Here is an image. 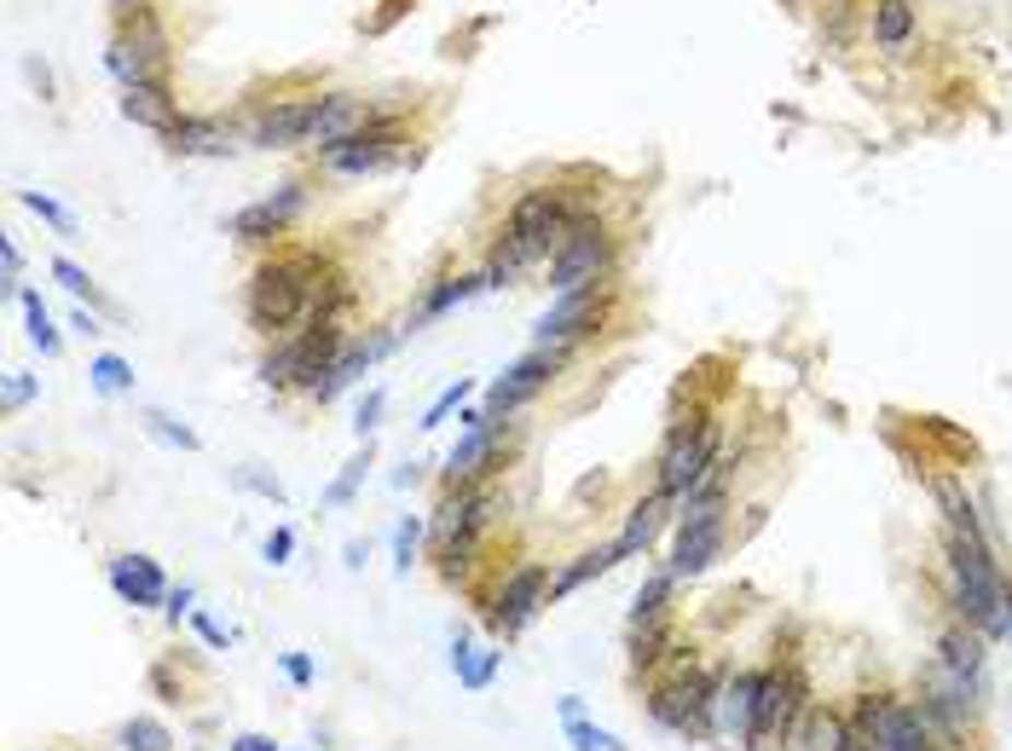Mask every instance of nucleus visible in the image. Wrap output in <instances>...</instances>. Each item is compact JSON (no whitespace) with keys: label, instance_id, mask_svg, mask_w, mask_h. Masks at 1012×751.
<instances>
[{"label":"nucleus","instance_id":"1","mask_svg":"<svg viewBox=\"0 0 1012 751\" xmlns=\"http://www.w3.org/2000/svg\"><path fill=\"white\" fill-rule=\"evenodd\" d=\"M579 214L591 209H573L567 202V191L556 186H538V191H521L510 202V214H503V232L492 243V255H486V290H503V283H515L526 267H538V260H550L561 249L567 226H573Z\"/></svg>","mask_w":1012,"mask_h":751},{"label":"nucleus","instance_id":"2","mask_svg":"<svg viewBox=\"0 0 1012 751\" xmlns=\"http://www.w3.org/2000/svg\"><path fill=\"white\" fill-rule=\"evenodd\" d=\"M324 278L318 255H272L249 272V324L260 336H283L313 313V290Z\"/></svg>","mask_w":1012,"mask_h":751},{"label":"nucleus","instance_id":"3","mask_svg":"<svg viewBox=\"0 0 1012 751\" xmlns=\"http://www.w3.org/2000/svg\"><path fill=\"white\" fill-rule=\"evenodd\" d=\"M712 705H718V677H706L695 654L677 647V671L654 682L648 694V717L677 740H712Z\"/></svg>","mask_w":1012,"mask_h":751},{"label":"nucleus","instance_id":"4","mask_svg":"<svg viewBox=\"0 0 1012 751\" xmlns=\"http://www.w3.org/2000/svg\"><path fill=\"white\" fill-rule=\"evenodd\" d=\"M492 509H498L492 485H457V492L440 497V509L429 520V543H434V561L445 578H457L475 561V543L486 532V520H492Z\"/></svg>","mask_w":1012,"mask_h":751},{"label":"nucleus","instance_id":"5","mask_svg":"<svg viewBox=\"0 0 1012 751\" xmlns=\"http://www.w3.org/2000/svg\"><path fill=\"white\" fill-rule=\"evenodd\" d=\"M718 445H723V422H712V416L677 422V429L665 434V451H660V492L672 503H683L718 469Z\"/></svg>","mask_w":1012,"mask_h":751},{"label":"nucleus","instance_id":"6","mask_svg":"<svg viewBox=\"0 0 1012 751\" xmlns=\"http://www.w3.org/2000/svg\"><path fill=\"white\" fill-rule=\"evenodd\" d=\"M607 267H614V232H607L596 214H579L573 226H567L561 249L550 255V290L567 295V290H579V283H602Z\"/></svg>","mask_w":1012,"mask_h":751},{"label":"nucleus","instance_id":"7","mask_svg":"<svg viewBox=\"0 0 1012 751\" xmlns=\"http://www.w3.org/2000/svg\"><path fill=\"white\" fill-rule=\"evenodd\" d=\"M723 526H729L723 497H718V503H683L677 543H672V561H665V573H672L677 584H683V578H700L706 566L718 561V550H723Z\"/></svg>","mask_w":1012,"mask_h":751},{"label":"nucleus","instance_id":"8","mask_svg":"<svg viewBox=\"0 0 1012 751\" xmlns=\"http://www.w3.org/2000/svg\"><path fill=\"white\" fill-rule=\"evenodd\" d=\"M804 712V677L793 665H769L758 671V705H753V740L746 751H764L769 740L793 735V717Z\"/></svg>","mask_w":1012,"mask_h":751},{"label":"nucleus","instance_id":"9","mask_svg":"<svg viewBox=\"0 0 1012 751\" xmlns=\"http://www.w3.org/2000/svg\"><path fill=\"white\" fill-rule=\"evenodd\" d=\"M561 359H567V353H550V348H533L526 359H515L510 371H503L492 388H486V404H480V411L492 416V422H510L521 404H533L544 388H550V376L561 371Z\"/></svg>","mask_w":1012,"mask_h":751},{"label":"nucleus","instance_id":"10","mask_svg":"<svg viewBox=\"0 0 1012 751\" xmlns=\"http://www.w3.org/2000/svg\"><path fill=\"white\" fill-rule=\"evenodd\" d=\"M399 145H405L399 128H394L388 116H376V110H371V121H364L359 133L336 139V145H324V151H318V162H324L330 174H376V168H388V162L399 156Z\"/></svg>","mask_w":1012,"mask_h":751},{"label":"nucleus","instance_id":"11","mask_svg":"<svg viewBox=\"0 0 1012 751\" xmlns=\"http://www.w3.org/2000/svg\"><path fill=\"white\" fill-rule=\"evenodd\" d=\"M503 439H510V422H492L486 416L480 429H463V439L452 445V457H445V492H457V485H486L498 469H503Z\"/></svg>","mask_w":1012,"mask_h":751},{"label":"nucleus","instance_id":"12","mask_svg":"<svg viewBox=\"0 0 1012 751\" xmlns=\"http://www.w3.org/2000/svg\"><path fill=\"white\" fill-rule=\"evenodd\" d=\"M550 566L544 561H526V566H515L510 578L498 584V596H492V631L498 636H521L526 624L538 619V607L550 601Z\"/></svg>","mask_w":1012,"mask_h":751},{"label":"nucleus","instance_id":"13","mask_svg":"<svg viewBox=\"0 0 1012 751\" xmlns=\"http://www.w3.org/2000/svg\"><path fill=\"white\" fill-rule=\"evenodd\" d=\"M596 313H602V283H579V290L556 295V307L544 313L538 330H533V348H550V353L579 348V341L596 330Z\"/></svg>","mask_w":1012,"mask_h":751},{"label":"nucleus","instance_id":"14","mask_svg":"<svg viewBox=\"0 0 1012 751\" xmlns=\"http://www.w3.org/2000/svg\"><path fill=\"white\" fill-rule=\"evenodd\" d=\"M301 202H307V186L290 179V186H278L272 197L249 202V209L232 220V237L237 243H272V237H283V232H290V220L301 214Z\"/></svg>","mask_w":1012,"mask_h":751},{"label":"nucleus","instance_id":"15","mask_svg":"<svg viewBox=\"0 0 1012 751\" xmlns=\"http://www.w3.org/2000/svg\"><path fill=\"white\" fill-rule=\"evenodd\" d=\"M313 116H318V98H290V105L260 110V116L249 121V145H260V151H290V145H307Z\"/></svg>","mask_w":1012,"mask_h":751},{"label":"nucleus","instance_id":"16","mask_svg":"<svg viewBox=\"0 0 1012 751\" xmlns=\"http://www.w3.org/2000/svg\"><path fill=\"white\" fill-rule=\"evenodd\" d=\"M753 705H758V671H735L718 682V705H712V735L735 740L746 751L753 740Z\"/></svg>","mask_w":1012,"mask_h":751},{"label":"nucleus","instance_id":"17","mask_svg":"<svg viewBox=\"0 0 1012 751\" xmlns=\"http://www.w3.org/2000/svg\"><path fill=\"white\" fill-rule=\"evenodd\" d=\"M364 121H371V105H364L359 93H318V116H313L307 145H313V151H324V145H336V139L359 133Z\"/></svg>","mask_w":1012,"mask_h":751},{"label":"nucleus","instance_id":"18","mask_svg":"<svg viewBox=\"0 0 1012 751\" xmlns=\"http://www.w3.org/2000/svg\"><path fill=\"white\" fill-rule=\"evenodd\" d=\"M121 116L168 139L179 128V98L162 87V81H139V87H121Z\"/></svg>","mask_w":1012,"mask_h":751},{"label":"nucleus","instance_id":"19","mask_svg":"<svg viewBox=\"0 0 1012 751\" xmlns=\"http://www.w3.org/2000/svg\"><path fill=\"white\" fill-rule=\"evenodd\" d=\"M938 654H943V677L955 682L961 694H978V677H984V636L972 631V624H955V631H943Z\"/></svg>","mask_w":1012,"mask_h":751},{"label":"nucleus","instance_id":"20","mask_svg":"<svg viewBox=\"0 0 1012 751\" xmlns=\"http://www.w3.org/2000/svg\"><path fill=\"white\" fill-rule=\"evenodd\" d=\"M394 348H399V336H371V341H348V348H341V359L330 364V376L318 382V394H313V399H318V404H330V399H336L341 388H348V382H359V376L371 371V364H376L382 353H394Z\"/></svg>","mask_w":1012,"mask_h":751},{"label":"nucleus","instance_id":"21","mask_svg":"<svg viewBox=\"0 0 1012 751\" xmlns=\"http://www.w3.org/2000/svg\"><path fill=\"white\" fill-rule=\"evenodd\" d=\"M480 290H486V272H445V278H434L429 295L417 301V313H411V324H405V330H422V324L445 318L452 307H463V301L480 295Z\"/></svg>","mask_w":1012,"mask_h":751},{"label":"nucleus","instance_id":"22","mask_svg":"<svg viewBox=\"0 0 1012 751\" xmlns=\"http://www.w3.org/2000/svg\"><path fill=\"white\" fill-rule=\"evenodd\" d=\"M880 751H938V735L926 728L920 705H908V700L891 705L885 728H880Z\"/></svg>","mask_w":1012,"mask_h":751},{"label":"nucleus","instance_id":"23","mask_svg":"<svg viewBox=\"0 0 1012 751\" xmlns=\"http://www.w3.org/2000/svg\"><path fill=\"white\" fill-rule=\"evenodd\" d=\"M665 503H672V497H665V492H654V497H642L637 509L625 515V532L614 538V555H619V561H631V555H642L648 543L660 538V526H665Z\"/></svg>","mask_w":1012,"mask_h":751},{"label":"nucleus","instance_id":"24","mask_svg":"<svg viewBox=\"0 0 1012 751\" xmlns=\"http://www.w3.org/2000/svg\"><path fill=\"white\" fill-rule=\"evenodd\" d=\"M168 151L174 156H226L232 151V133L209 116H179V128L168 133Z\"/></svg>","mask_w":1012,"mask_h":751},{"label":"nucleus","instance_id":"25","mask_svg":"<svg viewBox=\"0 0 1012 751\" xmlns=\"http://www.w3.org/2000/svg\"><path fill=\"white\" fill-rule=\"evenodd\" d=\"M672 590H677V578L665 573V566L648 573V584L631 596V631H660L665 613H672Z\"/></svg>","mask_w":1012,"mask_h":751},{"label":"nucleus","instance_id":"26","mask_svg":"<svg viewBox=\"0 0 1012 751\" xmlns=\"http://www.w3.org/2000/svg\"><path fill=\"white\" fill-rule=\"evenodd\" d=\"M619 566V555H614V543H607V550H584V555H573L556 573V584H550V601H567L573 590H584V584L591 578H602V573H614Z\"/></svg>","mask_w":1012,"mask_h":751},{"label":"nucleus","instance_id":"27","mask_svg":"<svg viewBox=\"0 0 1012 751\" xmlns=\"http://www.w3.org/2000/svg\"><path fill=\"white\" fill-rule=\"evenodd\" d=\"M938 503H943V515H949V532H955V538L989 543V526L978 520V503H972V497L961 492V480H943V485H938Z\"/></svg>","mask_w":1012,"mask_h":751},{"label":"nucleus","instance_id":"28","mask_svg":"<svg viewBox=\"0 0 1012 751\" xmlns=\"http://www.w3.org/2000/svg\"><path fill=\"white\" fill-rule=\"evenodd\" d=\"M874 40L885 52H897L915 40V0H874Z\"/></svg>","mask_w":1012,"mask_h":751},{"label":"nucleus","instance_id":"29","mask_svg":"<svg viewBox=\"0 0 1012 751\" xmlns=\"http://www.w3.org/2000/svg\"><path fill=\"white\" fill-rule=\"evenodd\" d=\"M891 694H857V705H850V735H857L862 751H880V728H885V712H891Z\"/></svg>","mask_w":1012,"mask_h":751},{"label":"nucleus","instance_id":"30","mask_svg":"<svg viewBox=\"0 0 1012 751\" xmlns=\"http://www.w3.org/2000/svg\"><path fill=\"white\" fill-rule=\"evenodd\" d=\"M18 301H24V324H30V341L40 348V359H58V353H65V336L53 330V313H47V301H40L35 290H18Z\"/></svg>","mask_w":1012,"mask_h":751},{"label":"nucleus","instance_id":"31","mask_svg":"<svg viewBox=\"0 0 1012 751\" xmlns=\"http://www.w3.org/2000/svg\"><path fill=\"white\" fill-rule=\"evenodd\" d=\"M810 751H862L857 735H850V717L839 712H810Z\"/></svg>","mask_w":1012,"mask_h":751},{"label":"nucleus","instance_id":"32","mask_svg":"<svg viewBox=\"0 0 1012 751\" xmlns=\"http://www.w3.org/2000/svg\"><path fill=\"white\" fill-rule=\"evenodd\" d=\"M116 740H121V751H174L168 723H156V717H128Z\"/></svg>","mask_w":1012,"mask_h":751},{"label":"nucleus","instance_id":"33","mask_svg":"<svg viewBox=\"0 0 1012 751\" xmlns=\"http://www.w3.org/2000/svg\"><path fill=\"white\" fill-rule=\"evenodd\" d=\"M105 578H110V590H116L121 601H128V607H162V601H156V596L146 590V578H139L133 566H128V555L105 561Z\"/></svg>","mask_w":1012,"mask_h":751},{"label":"nucleus","instance_id":"34","mask_svg":"<svg viewBox=\"0 0 1012 751\" xmlns=\"http://www.w3.org/2000/svg\"><path fill=\"white\" fill-rule=\"evenodd\" d=\"M295 376H301V348L295 341H278V348L260 359V382H267V388H295Z\"/></svg>","mask_w":1012,"mask_h":751},{"label":"nucleus","instance_id":"35","mask_svg":"<svg viewBox=\"0 0 1012 751\" xmlns=\"http://www.w3.org/2000/svg\"><path fill=\"white\" fill-rule=\"evenodd\" d=\"M88 376H93L98 394H133V364L121 359V353H98Z\"/></svg>","mask_w":1012,"mask_h":751},{"label":"nucleus","instance_id":"36","mask_svg":"<svg viewBox=\"0 0 1012 751\" xmlns=\"http://www.w3.org/2000/svg\"><path fill=\"white\" fill-rule=\"evenodd\" d=\"M561 735H567V746H573V751H625V740L607 735V728H596L591 717H567Z\"/></svg>","mask_w":1012,"mask_h":751},{"label":"nucleus","instance_id":"37","mask_svg":"<svg viewBox=\"0 0 1012 751\" xmlns=\"http://www.w3.org/2000/svg\"><path fill=\"white\" fill-rule=\"evenodd\" d=\"M364 474H371V439H364V451H359V457L348 462V469H341V480L330 485V492H324V503H330V509H348V503L359 497Z\"/></svg>","mask_w":1012,"mask_h":751},{"label":"nucleus","instance_id":"38","mask_svg":"<svg viewBox=\"0 0 1012 751\" xmlns=\"http://www.w3.org/2000/svg\"><path fill=\"white\" fill-rule=\"evenodd\" d=\"M24 209L47 220V226H53L58 237H75V214H70V209H65V202H58V197H47V191H24Z\"/></svg>","mask_w":1012,"mask_h":751},{"label":"nucleus","instance_id":"39","mask_svg":"<svg viewBox=\"0 0 1012 751\" xmlns=\"http://www.w3.org/2000/svg\"><path fill=\"white\" fill-rule=\"evenodd\" d=\"M146 429H151L162 445H179V451H202V439L186 429V422H174L168 411H146Z\"/></svg>","mask_w":1012,"mask_h":751},{"label":"nucleus","instance_id":"40","mask_svg":"<svg viewBox=\"0 0 1012 751\" xmlns=\"http://www.w3.org/2000/svg\"><path fill=\"white\" fill-rule=\"evenodd\" d=\"M417 543H422V520H417V515H399V526H394V573H399V578L411 573Z\"/></svg>","mask_w":1012,"mask_h":751},{"label":"nucleus","instance_id":"41","mask_svg":"<svg viewBox=\"0 0 1012 751\" xmlns=\"http://www.w3.org/2000/svg\"><path fill=\"white\" fill-rule=\"evenodd\" d=\"M469 394H475V382H463V376H457L452 388H445V394L429 404V411H422V422H417V429H440V422L452 416V411H463V404H469Z\"/></svg>","mask_w":1012,"mask_h":751},{"label":"nucleus","instance_id":"42","mask_svg":"<svg viewBox=\"0 0 1012 751\" xmlns=\"http://www.w3.org/2000/svg\"><path fill=\"white\" fill-rule=\"evenodd\" d=\"M382 411H388V388H371L359 399V416H353V434L359 439H371L376 429H382Z\"/></svg>","mask_w":1012,"mask_h":751},{"label":"nucleus","instance_id":"43","mask_svg":"<svg viewBox=\"0 0 1012 751\" xmlns=\"http://www.w3.org/2000/svg\"><path fill=\"white\" fill-rule=\"evenodd\" d=\"M475 665H480V647H475V636L457 624V631H452V671H457V682H469Z\"/></svg>","mask_w":1012,"mask_h":751},{"label":"nucleus","instance_id":"44","mask_svg":"<svg viewBox=\"0 0 1012 751\" xmlns=\"http://www.w3.org/2000/svg\"><path fill=\"white\" fill-rule=\"evenodd\" d=\"M278 671L290 677V688H301V694H307V688L318 682V665H313V654H278Z\"/></svg>","mask_w":1012,"mask_h":751},{"label":"nucleus","instance_id":"45","mask_svg":"<svg viewBox=\"0 0 1012 751\" xmlns=\"http://www.w3.org/2000/svg\"><path fill=\"white\" fill-rule=\"evenodd\" d=\"M53 278H58V283H65V290H70V295H88V301L98 295V290H93V278H88V272H81V267H75V260H70V255H58V260H53Z\"/></svg>","mask_w":1012,"mask_h":751},{"label":"nucleus","instance_id":"46","mask_svg":"<svg viewBox=\"0 0 1012 751\" xmlns=\"http://www.w3.org/2000/svg\"><path fill=\"white\" fill-rule=\"evenodd\" d=\"M232 480H237V485H249V492H260L267 503H278V509H283V503H290V492H283V485H278L272 474H260V469H237Z\"/></svg>","mask_w":1012,"mask_h":751},{"label":"nucleus","instance_id":"47","mask_svg":"<svg viewBox=\"0 0 1012 751\" xmlns=\"http://www.w3.org/2000/svg\"><path fill=\"white\" fill-rule=\"evenodd\" d=\"M290 555H295V532H290V526H272V532H267V561L290 566Z\"/></svg>","mask_w":1012,"mask_h":751},{"label":"nucleus","instance_id":"48","mask_svg":"<svg viewBox=\"0 0 1012 751\" xmlns=\"http://www.w3.org/2000/svg\"><path fill=\"white\" fill-rule=\"evenodd\" d=\"M30 399H35V376L12 371V376H7V394H0V404H7V411H18V404H30Z\"/></svg>","mask_w":1012,"mask_h":751},{"label":"nucleus","instance_id":"49","mask_svg":"<svg viewBox=\"0 0 1012 751\" xmlns=\"http://www.w3.org/2000/svg\"><path fill=\"white\" fill-rule=\"evenodd\" d=\"M191 631H197L202 642H209V647H214V654H226V647H232V636H226V631H220V624H214L209 613H202V607H197V613H191Z\"/></svg>","mask_w":1012,"mask_h":751},{"label":"nucleus","instance_id":"50","mask_svg":"<svg viewBox=\"0 0 1012 751\" xmlns=\"http://www.w3.org/2000/svg\"><path fill=\"white\" fill-rule=\"evenodd\" d=\"M162 613H168L174 624H179V619H191V613H197V596H191V584H174V590H168V607H162Z\"/></svg>","mask_w":1012,"mask_h":751},{"label":"nucleus","instance_id":"51","mask_svg":"<svg viewBox=\"0 0 1012 751\" xmlns=\"http://www.w3.org/2000/svg\"><path fill=\"white\" fill-rule=\"evenodd\" d=\"M0 267H7V290L18 295V290H24V283H18V267H24V255H18V243H12V237L0 243Z\"/></svg>","mask_w":1012,"mask_h":751},{"label":"nucleus","instance_id":"52","mask_svg":"<svg viewBox=\"0 0 1012 751\" xmlns=\"http://www.w3.org/2000/svg\"><path fill=\"white\" fill-rule=\"evenodd\" d=\"M232 751H283V746H278L272 735H237V740H232Z\"/></svg>","mask_w":1012,"mask_h":751},{"label":"nucleus","instance_id":"53","mask_svg":"<svg viewBox=\"0 0 1012 751\" xmlns=\"http://www.w3.org/2000/svg\"><path fill=\"white\" fill-rule=\"evenodd\" d=\"M70 330H81V336H98V318H93L88 307H75V313H70Z\"/></svg>","mask_w":1012,"mask_h":751},{"label":"nucleus","instance_id":"54","mask_svg":"<svg viewBox=\"0 0 1012 751\" xmlns=\"http://www.w3.org/2000/svg\"><path fill=\"white\" fill-rule=\"evenodd\" d=\"M556 712H561V723H567V717H584V700L567 694V700H556Z\"/></svg>","mask_w":1012,"mask_h":751},{"label":"nucleus","instance_id":"55","mask_svg":"<svg viewBox=\"0 0 1012 751\" xmlns=\"http://www.w3.org/2000/svg\"><path fill=\"white\" fill-rule=\"evenodd\" d=\"M116 7H121V12H128V7H133V0H116Z\"/></svg>","mask_w":1012,"mask_h":751}]
</instances>
